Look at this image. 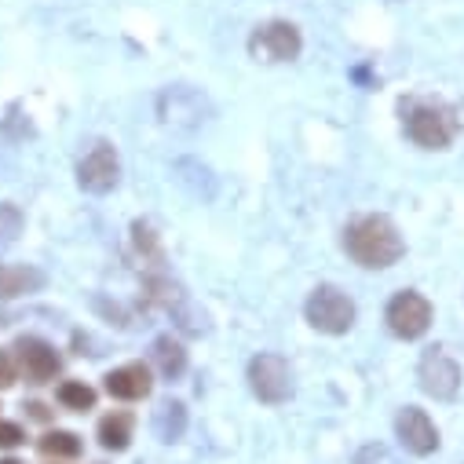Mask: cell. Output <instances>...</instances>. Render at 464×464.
Listing matches in <instances>:
<instances>
[{
  "instance_id": "1",
  "label": "cell",
  "mask_w": 464,
  "mask_h": 464,
  "mask_svg": "<svg viewBox=\"0 0 464 464\" xmlns=\"http://www.w3.org/2000/svg\"><path fill=\"white\" fill-rule=\"evenodd\" d=\"M343 249L359 267H370V271H381V267H392L402 260L406 246L399 238V230L388 216H362L355 219L352 227L343 230Z\"/></svg>"
},
{
  "instance_id": "2",
  "label": "cell",
  "mask_w": 464,
  "mask_h": 464,
  "mask_svg": "<svg viewBox=\"0 0 464 464\" xmlns=\"http://www.w3.org/2000/svg\"><path fill=\"white\" fill-rule=\"evenodd\" d=\"M402 113H406V132H410V140L417 147H424V150L450 147V140L457 132V121H453V113L442 102L410 99V102H402Z\"/></svg>"
},
{
  "instance_id": "3",
  "label": "cell",
  "mask_w": 464,
  "mask_h": 464,
  "mask_svg": "<svg viewBox=\"0 0 464 464\" xmlns=\"http://www.w3.org/2000/svg\"><path fill=\"white\" fill-rule=\"evenodd\" d=\"M304 314L318 333H329V336H340V333H347L355 325V304H352V296H343L336 285H318L307 296Z\"/></svg>"
},
{
  "instance_id": "4",
  "label": "cell",
  "mask_w": 464,
  "mask_h": 464,
  "mask_svg": "<svg viewBox=\"0 0 464 464\" xmlns=\"http://www.w3.org/2000/svg\"><path fill=\"white\" fill-rule=\"evenodd\" d=\"M384 318H388V329H392L395 336L417 340V336H424L428 325H431V304H428L420 293L402 289V293H395V296L388 300Z\"/></svg>"
},
{
  "instance_id": "5",
  "label": "cell",
  "mask_w": 464,
  "mask_h": 464,
  "mask_svg": "<svg viewBox=\"0 0 464 464\" xmlns=\"http://www.w3.org/2000/svg\"><path fill=\"white\" fill-rule=\"evenodd\" d=\"M249 52L256 63H293L300 55V30L293 23H264L253 37H249Z\"/></svg>"
},
{
  "instance_id": "6",
  "label": "cell",
  "mask_w": 464,
  "mask_h": 464,
  "mask_svg": "<svg viewBox=\"0 0 464 464\" xmlns=\"http://www.w3.org/2000/svg\"><path fill=\"white\" fill-rule=\"evenodd\" d=\"M249 388L260 402H285L293 395V377H289V366L282 355H256L249 362Z\"/></svg>"
},
{
  "instance_id": "7",
  "label": "cell",
  "mask_w": 464,
  "mask_h": 464,
  "mask_svg": "<svg viewBox=\"0 0 464 464\" xmlns=\"http://www.w3.org/2000/svg\"><path fill=\"white\" fill-rule=\"evenodd\" d=\"M15 366H19V373L30 384H48V381L59 377L63 359H59V352H55L48 340H41V336H19L15 340Z\"/></svg>"
},
{
  "instance_id": "8",
  "label": "cell",
  "mask_w": 464,
  "mask_h": 464,
  "mask_svg": "<svg viewBox=\"0 0 464 464\" xmlns=\"http://www.w3.org/2000/svg\"><path fill=\"white\" fill-rule=\"evenodd\" d=\"M158 113L165 125H176V129H198L208 113V102L198 88L190 84H176V88H165L161 99H158Z\"/></svg>"
},
{
  "instance_id": "9",
  "label": "cell",
  "mask_w": 464,
  "mask_h": 464,
  "mask_svg": "<svg viewBox=\"0 0 464 464\" xmlns=\"http://www.w3.org/2000/svg\"><path fill=\"white\" fill-rule=\"evenodd\" d=\"M118 179H121V165H118V150L110 143H95L77 165V187L88 194H106L118 187Z\"/></svg>"
},
{
  "instance_id": "10",
  "label": "cell",
  "mask_w": 464,
  "mask_h": 464,
  "mask_svg": "<svg viewBox=\"0 0 464 464\" xmlns=\"http://www.w3.org/2000/svg\"><path fill=\"white\" fill-rule=\"evenodd\" d=\"M420 388L431 395V399H453L457 388H460V366L450 359L446 347H428L424 359H420Z\"/></svg>"
},
{
  "instance_id": "11",
  "label": "cell",
  "mask_w": 464,
  "mask_h": 464,
  "mask_svg": "<svg viewBox=\"0 0 464 464\" xmlns=\"http://www.w3.org/2000/svg\"><path fill=\"white\" fill-rule=\"evenodd\" d=\"M395 431H399V442H402L410 453H417V457H428L431 450H439V431H435L431 417H428L424 410H417V406H406V410L399 413Z\"/></svg>"
},
{
  "instance_id": "12",
  "label": "cell",
  "mask_w": 464,
  "mask_h": 464,
  "mask_svg": "<svg viewBox=\"0 0 464 464\" xmlns=\"http://www.w3.org/2000/svg\"><path fill=\"white\" fill-rule=\"evenodd\" d=\"M154 388L150 381V370L143 362H129V366H118L106 373V392L113 399H125V402H136V399H147Z\"/></svg>"
},
{
  "instance_id": "13",
  "label": "cell",
  "mask_w": 464,
  "mask_h": 464,
  "mask_svg": "<svg viewBox=\"0 0 464 464\" xmlns=\"http://www.w3.org/2000/svg\"><path fill=\"white\" fill-rule=\"evenodd\" d=\"M44 289V271L30 264H0V300H19Z\"/></svg>"
},
{
  "instance_id": "14",
  "label": "cell",
  "mask_w": 464,
  "mask_h": 464,
  "mask_svg": "<svg viewBox=\"0 0 464 464\" xmlns=\"http://www.w3.org/2000/svg\"><path fill=\"white\" fill-rule=\"evenodd\" d=\"M132 431H136V417H132V413H125V410L106 413V417L99 420V446L121 453V450H129Z\"/></svg>"
},
{
  "instance_id": "15",
  "label": "cell",
  "mask_w": 464,
  "mask_h": 464,
  "mask_svg": "<svg viewBox=\"0 0 464 464\" xmlns=\"http://www.w3.org/2000/svg\"><path fill=\"white\" fill-rule=\"evenodd\" d=\"M154 431H158L161 442H179L183 431H187V406L176 402V399L161 402L158 413H154Z\"/></svg>"
},
{
  "instance_id": "16",
  "label": "cell",
  "mask_w": 464,
  "mask_h": 464,
  "mask_svg": "<svg viewBox=\"0 0 464 464\" xmlns=\"http://www.w3.org/2000/svg\"><path fill=\"white\" fill-rule=\"evenodd\" d=\"M154 362H158L161 377L176 381V377L187 370V352H183V343L172 340V336H158V340H154Z\"/></svg>"
},
{
  "instance_id": "17",
  "label": "cell",
  "mask_w": 464,
  "mask_h": 464,
  "mask_svg": "<svg viewBox=\"0 0 464 464\" xmlns=\"http://www.w3.org/2000/svg\"><path fill=\"white\" fill-rule=\"evenodd\" d=\"M55 399H59L66 410H77V413H84V410L95 406V392H92L84 381H66V384H59Z\"/></svg>"
},
{
  "instance_id": "18",
  "label": "cell",
  "mask_w": 464,
  "mask_h": 464,
  "mask_svg": "<svg viewBox=\"0 0 464 464\" xmlns=\"http://www.w3.org/2000/svg\"><path fill=\"white\" fill-rule=\"evenodd\" d=\"M37 450L44 453V457H77L81 453V439L73 435V431H48L41 442H37Z\"/></svg>"
},
{
  "instance_id": "19",
  "label": "cell",
  "mask_w": 464,
  "mask_h": 464,
  "mask_svg": "<svg viewBox=\"0 0 464 464\" xmlns=\"http://www.w3.org/2000/svg\"><path fill=\"white\" fill-rule=\"evenodd\" d=\"M23 235V212L12 201H0V246H12Z\"/></svg>"
},
{
  "instance_id": "20",
  "label": "cell",
  "mask_w": 464,
  "mask_h": 464,
  "mask_svg": "<svg viewBox=\"0 0 464 464\" xmlns=\"http://www.w3.org/2000/svg\"><path fill=\"white\" fill-rule=\"evenodd\" d=\"M132 235H136V249H140L143 256H154V260H158V242H154V230H150L147 223H136V227H132Z\"/></svg>"
},
{
  "instance_id": "21",
  "label": "cell",
  "mask_w": 464,
  "mask_h": 464,
  "mask_svg": "<svg viewBox=\"0 0 464 464\" xmlns=\"http://www.w3.org/2000/svg\"><path fill=\"white\" fill-rule=\"evenodd\" d=\"M23 442H26V431H23L19 424L0 420V450H15V446H23Z\"/></svg>"
},
{
  "instance_id": "22",
  "label": "cell",
  "mask_w": 464,
  "mask_h": 464,
  "mask_svg": "<svg viewBox=\"0 0 464 464\" xmlns=\"http://www.w3.org/2000/svg\"><path fill=\"white\" fill-rule=\"evenodd\" d=\"M19 377V366H15V355L8 352H0V388H12Z\"/></svg>"
},
{
  "instance_id": "23",
  "label": "cell",
  "mask_w": 464,
  "mask_h": 464,
  "mask_svg": "<svg viewBox=\"0 0 464 464\" xmlns=\"http://www.w3.org/2000/svg\"><path fill=\"white\" fill-rule=\"evenodd\" d=\"M26 410H30V417H37V420H48V410H44L41 402H30Z\"/></svg>"
},
{
  "instance_id": "24",
  "label": "cell",
  "mask_w": 464,
  "mask_h": 464,
  "mask_svg": "<svg viewBox=\"0 0 464 464\" xmlns=\"http://www.w3.org/2000/svg\"><path fill=\"white\" fill-rule=\"evenodd\" d=\"M0 464H23V460H15V457H5V460H0Z\"/></svg>"
}]
</instances>
